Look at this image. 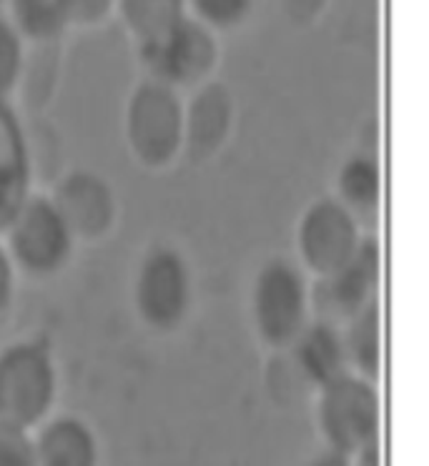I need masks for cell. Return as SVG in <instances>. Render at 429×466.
<instances>
[{
  "instance_id": "1",
  "label": "cell",
  "mask_w": 429,
  "mask_h": 466,
  "mask_svg": "<svg viewBox=\"0 0 429 466\" xmlns=\"http://www.w3.org/2000/svg\"><path fill=\"white\" fill-rule=\"evenodd\" d=\"M58 371L48 346L15 341L0 351V426L31 434L51 416Z\"/></svg>"
},
{
  "instance_id": "2",
  "label": "cell",
  "mask_w": 429,
  "mask_h": 466,
  "mask_svg": "<svg viewBox=\"0 0 429 466\" xmlns=\"http://www.w3.org/2000/svg\"><path fill=\"white\" fill-rule=\"evenodd\" d=\"M312 291L307 274L286 258H269L251 284V321L271 349H289L307 329Z\"/></svg>"
},
{
  "instance_id": "3",
  "label": "cell",
  "mask_w": 429,
  "mask_h": 466,
  "mask_svg": "<svg viewBox=\"0 0 429 466\" xmlns=\"http://www.w3.org/2000/svg\"><path fill=\"white\" fill-rule=\"evenodd\" d=\"M3 236L13 266L33 279H48L71 261L76 233L61 206L46 196L31 193Z\"/></svg>"
},
{
  "instance_id": "4",
  "label": "cell",
  "mask_w": 429,
  "mask_h": 466,
  "mask_svg": "<svg viewBox=\"0 0 429 466\" xmlns=\"http://www.w3.org/2000/svg\"><path fill=\"white\" fill-rule=\"evenodd\" d=\"M317 424L324 444L347 456L379 441L382 396L377 384L347 371L319 386Z\"/></svg>"
},
{
  "instance_id": "5",
  "label": "cell",
  "mask_w": 429,
  "mask_h": 466,
  "mask_svg": "<svg viewBox=\"0 0 429 466\" xmlns=\"http://www.w3.org/2000/svg\"><path fill=\"white\" fill-rule=\"evenodd\" d=\"M191 266L174 246H154L138 264L133 281V306L151 331H176L191 311Z\"/></svg>"
},
{
  "instance_id": "6",
  "label": "cell",
  "mask_w": 429,
  "mask_h": 466,
  "mask_svg": "<svg viewBox=\"0 0 429 466\" xmlns=\"http://www.w3.org/2000/svg\"><path fill=\"white\" fill-rule=\"evenodd\" d=\"M186 116L174 88L164 83H143L128 106V143L148 168H164L181 151Z\"/></svg>"
},
{
  "instance_id": "7",
  "label": "cell",
  "mask_w": 429,
  "mask_h": 466,
  "mask_svg": "<svg viewBox=\"0 0 429 466\" xmlns=\"http://www.w3.org/2000/svg\"><path fill=\"white\" fill-rule=\"evenodd\" d=\"M141 61L151 81H158L169 88H189L201 83L214 71L216 63V33L204 28L191 15L179 23L174 31L161 35L158 41L138 46Z\"/></svg>"
},
{
  "instance_id": "8",
  "label": "cell",
  "mask_w": 429,
  "mask_h": 466,
  "mask_svg": "<svg viewBox=\"0 0 429 466\" xmlns=\"http://www.w3.org/2000/svg\"><path fill=\"white\" fill-rule=\"evenodd\" d=\"M362 246L357 216L339 198L309 206L299 223V254L309 274L329 279L354 258Z\"/></svg>"
},
{
  "instance_id": "9",
  "label": "cell",
  "mask_w": 429,
  "mask_h": 466,
  "mask_svg": "<svg viewBox=\"0 0 429 466\" xmlns=\"http://www.w3.org/2000/svg\"><path fill=\"white\" fill-rule=\"evenodd\" d=\"M322 291L317 299L324 301L322 321H344L347 324L352 316H357L364 306L377 301L379 284V246L377 241H362L354 258L349 261L342 271L329 279H319ZM337 326V324H334Z\"/></svg>"
},
{
  "instance_id": "10",
  "label": "cell",
  "mask_w": 429,
  "mask_h": 466,
  "mask_svg": "<svg viewBox=\"0 0 429 466\" xmlns=\"http://www.w3.org/2000/svg\"><path fill=\"white\" fill-rule=\"evenodd\" d=\"M31 198V158L26 131L11 103L0 101V236Z\"/></svg>"
},
{
  "instance_id": "11",
  "label": "cell",
  "mask_w": 429,
  "mask_h": 466,
  "mask_svg": "<svg viewBox=\"0 0 429 466\" xmlns=\"http://www.w3.org/2000/svg\"><path fill=\"white\" fill-rule=\"evenodd\" d=\"M31 434L33 466H98L101 461L98 439L78 416H48Z\"/></svg>"
},
{
  "instance_id": "12",
  "label": "cell",
  "mask_w": 429,
  "mask_h": 466,
  "mask_svg": "<svg viewBox=\"0 0 429 466\" xmlns=\"http://www.w3.org/2000/svg\"><path fill=\"white\" fill-rule=\"evenodd\" d=\"M289 349H294L299 371L317 389L349 371L344 336L329 321H314V324L309 321L307 329L297 336V341Z\"/></svg>"
},
{
  "instance_id": "13",
  "label": "cell",
  "mask_w": 429,
  "mask_h": 466,
  "mask_svg": "<svg viewBox=\"0 0 429 466\" xmlns=\"http://www.w3.org/2000/svg\"><path fill=\"white\" fill-rule=\"evenodd\" d=\"M344 351H347V369L352 374L379 381L382 366V319H379V301L364 306L357 316L347 321L344 331Z\"/></svg>"
},
{
  "instance_id": "14",
  "label": "cell",
  "mask_w": 429,
  "mask_h": 466,
  "mask_svg": "<svg viewBox=\"0 0 429 466\" xmlns=\"http://www.w3.org/2000/svg\"><path fill=\"white\" fill-rule=\"evenodd\" d=\"M116 13L136 43L146 46L184 23L189 5L186 0H116Z\"/></svg>"
},
{
  "instance_id": "15",
  "label": "cell",
  "mask_w": 429,
  "mask_h": 466,
  "mask_svg": "<svg viewBox=\"0 0 429 466\" xmlns=\"http://www.w3.org/2000/svg\"><path fill=\"white\" fill-rule=\"evenodd\" d=\"M3 15L26 43H51L68 28L61 0H8Z\"/></svg>"
},
{
  "instance_id": "16",
  "label": "cell",
  "mask_w": 429,
  "mask_h": 466,
  "mask_svg": "<svg viewBox=\"0 0 429 466\" xmlns=\"http://www.w3.org/2000/svg\"><path fill=\"white\" fill-rule=\"evenodd\" d=\"M339 201L357 216L359 211L377 208L379 193H382V171L379 163L369 156L349 158L337 178Z\"/></svg>"
},
{
  "instance_id": "17",
  "label": "cell",
  "mask_w": 429,
  "mask_h": 466,
  "mask_svg": "<svg viewBox=\"0 0 429 466\" xmlns=\"http://www.w3.org/2000/svg\"><path fill=\"white\" fill-rule=\"evenodd\" d=\"M189 15L211 33L236 31L249 21L254 0H186Z\"/></svg>"
},
{
  "instance_id": "18",
  "label": "cell",
  "mask_w": 429,
  "mask_h": 466,
  "mask_svg": "<svg viewBox=\"0 0 429 466\" xmlns=\"http://www.w3.org/2000/svg\"><path fill=\"white\" fill-rule=\"evenodd\" d=\"M26 68V41L5 15H0V101H8Z\"/></svg>"
},
{
  "instance_id": "19",
  "label": "cell",
  "mask_w": 429,
  "mask_h": 466,
  "mask_svg": "<svg viewBox=\"0 0 429 466\" xmlns=\"http://www.w3.org/2000/svg\"><path fill=\"white\" fill-rule=\"evenodd\" d=\"M61 8L68 28H96L116 11V0H61Z\"/></svg>"
},
{
  "instance_id": "20",
  "label": "cell",
  "mask_w": 429,
  "mask_h": 466,
  "mask_svg": "<svg viewBox=\"0 0 429 466\" xmlns=\"http://www.w3.org/2000/svg\"><path fill=\"white\" fill-rule=\"evenodd\" d=\"M0 466H33L31 434L0 426Z\"/></svg>"
},
{
  "instance_id": "21",
  "label": "cell",
  "mask_w": 429,
  "mask_h": 466,
  "mask_svg": "<svg viewBox=\"0 0 429 466\" xmlns=\"http://www.w3.org/2000/svg\"><path fill=\"white\" fill-rule=\"evenodd\" d=\"M13 286H15V266L5 251V246L0 244V316L11 309Z\"/></svg>"
},
{
  "instance_id": "22",
  "label": "cell",
  "mask_w": 429,
  "mask_h": 466,
  "mask_svg": "<svg viewBox=\"0 0 429 466\" xmlns=\"http://www.w3.org/2000/svg\"><path fill=\"white\" fill-rule=\"evenodd\" d=\"M307 466H352V456L342 454L337 449H324V451H319L317 456H312L309 459Z\"/></svg>"
},
{
  "instance_id": "23",
  "label": "cell",
  "mask_w": 429,
  "mask_h": 466,
  "mask_svg": "<svg viewBox=\"0 0 429 466\" xmlns=\"http://www.w3.org/2000/svg\"><path fill=\"white\" fill-rule=\"evenodd\" d=\"M352 466H382V451L379 441L362 446L357 454H352Z\"/></svg>"
},
{
  "instance_id": "24",
  "label": "cell",
  "mask_w": 429,
  "mask_h": 466,
  "mask_svg": "<svg viewBox=\"0 0 429 466\" xmlns=\"http://www.w3.org/2000/svg\"><path fill=\"white\" fill-rule=\"evenodd\" d=\"M294 3H299L301 8H317L319 0H294Z\"/></svg>"
},
{
  "instance_id": "25",
  "label": "cell",
  "mask_w": 429,
  "mask_h": 466,
  "mask_svg": "<svg viewBox=\"0 0 429 466\" xmlns=\"http://www.w3.org/2000/svg\"><path fill=\"white\" fill-rule=\"evenodd\" d=\"M5 5H8V0H0V15L5 13Z\"/></svg>"
}]
</instances>
